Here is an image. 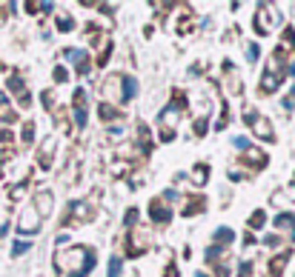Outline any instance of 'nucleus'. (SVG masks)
Instances as JSON below:
<instances>
[{"label": "nucleus", "mask_w": 295, "mask_h": 277, "mask_svg": "<svg viewBox=\"0 0 295 277\" xmlns=\"http://www.w3.org/2000/svg\"><path fill=\"white\" fill-rule=\"evenodd\" d=\"M275 23H278L275 9H272V6H261V9H258V20H255V29H258L261 35H264V32H269V29L275 26Z\"/></svg>", "instance_id": "1"}, {"label": "nucleus", "mask_w": 295, "mask_h": 277, "mask_svg": "<svg viewBox=\"0 0 295 277\" xmlns=\"http://www.w3.org/2000/svg\"><path fill=\"white\" fill-rule=\"evenodd\" d=\"M247 120L255 126V134H258V137H272V129H269V123L258 115V112H250V115H247Z\"/></svg>", "instance_id": "2"}, {"label": "nucleus", "mask_w": 295, "mask_h": 277, "mask_svg": "<svg viewBox=\"0 0 295 277\" xmlns=\"http://www.w3.org/2000/svg\"><path fill=\"white\" fill-rule=\"evenodd\" d=\"M18 229H20V232H26V234L40 229V220H35V209H29L26 215H23V220L18 223Z\"/></svg>", "instance_id": "3"}, {"label": "nucleus", "mask_w": 295, "mask_h": 277, "mask_svg": "<svg viewBox=\"0 0 295 277\" xmlns=\"http://www.w3.org/2000/svg\"><path fill=\"white\" fill-rule=\"evenodd\" d=\"M75 117H78V123H86V95L83 91H78L75 95Z\"/></svg>", "instance_id": "4"}, {"label": "nucleus", "mask_w": 295, "mask_h": 277, "mask_svg": "<svg viewBox=\"0 0 295 277\" xmlns=\"http://www.w3.org/2000/svg\"><path fill=\"white\" fill-rule=\"evenodd\" d=\"M149 212L158 217V223H166V220H169V212H166L161 203H152V206H149Z\"/></svg>", "instance_id": "5"}, {"label": "nucleus", "mask_w": 295, "mask_h": 277, "mask_svg": "<svg viewBox=\"0 0 295 277\" xmlns=\"http://www.w3.org/2000/svg\"><path fill=\"white\" fill-rule=\"evenodd\" d=\"M49 209H52V195H40V212L49 215Z\"/></svg>", "instance_id": "6"}, {"label": "nucleus", "mask_w": 295, "mask_h": 277, "mask_svg": "<svg viewBox=\"0 0 295 277\" xmlns=\"http://www.w3.org/2000/svg\"><path fill=\"white\" fill-rule=\"evenodd\" d=\"M121 274V260L112 257V263H109V277H117Z\"/></svg>", "instance_id": "7"}, {"label": "nucleus", "mask_w": 295, "mask_h": 277, "mask_svg": "<svg viewBox=\"0 0 295 277\" xmlns=\"http://www.w3.org/2000/svg\"><path fill=\"white\" fill-rule=\"evenodd\" d=\"M215 240H232V232L229 229H221V232L215 234Z\"/></svg>", "instance_id": "8"}, {"label": "nucleus", "mask_w": 295, "mask_h": 277, "mask_svg": "<svg viewBox=\"0 0 295 277\" xmlns=\"http://www.w3.org/2000/svg\"><path fill=\"white\" fill-rule=\"evenodd\" d=\"M29 249V243H23V240H20L18 243V246H15V249H12V251H15V254H23V251H26Z\"/></svg>", "instance_id": "9"}]
</instances>
